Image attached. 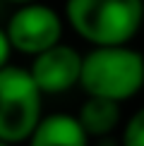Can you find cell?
<instances>
[{
  "mask_svg": "<svg viewBox=\"0 0 144 146\" xmlns=\"http://www.w3.org/2000/svg\"><path fill=\"white\" fill-rule=\"evenodd\" d=\"M0 146H10V144H5V141H0Z\"/></svg>",
  "mask_w": 144,
  "mask_h": 146,
  "instance_id": "cell-11",
  "label": "cell"
},
{
  "mask_svg": "<svg viewBox=\"0 0 144 146\" xmlns=\"http://www.w3.org/2000/svg\"><path fill=\"white\" fill-rule=\"evenodd\" d=\"M43 94L29 70L7 65L0 70V141H29L43 120Z\"/></svg>",
  "mask_w": 144,
  "mask_h": 146,
  "instance_id": "cell-3",
  "label": "cell"
},
{
  "mask_svg": "<svg viewBox=\"0 0 144 146\" xmlns=\"http://www.w3.org/2000/svg\"><path fill=\"white\" fill-rule=\"evenodd\" d=\"M3 3H10V5H31V3H36V0H3Z\"/></svg>",
  "mask_w": 144,
  "mask_h": 146,
  "instance_id": "cell-10",
  "label": "cell"
},
{
  "mask_svg": "<svg viewBox=\"0 0 144 146\" xmlns=\"http://www.w3.org/2000/svg\"><path fill=\"white\" fill-rule=\"evenodd\" d=\"M82 65H84V55L77 48L58 43L51 50L41 53L34 58L31 72L36 86L41 89V94H65L72 86H77L82 79Z\"/></svg>",
  "mask_w": 144,
  "mask_h": 146,
  "instance_id": "cell-5",
  "label": "cell"
},
{
  "mask_svg": "<svg viewBox=\"0 0 144 146\" xmlns=\"http://www.w3.org/2000/svg\"><path fill=\"white\" fill-rule=\"evenodd\" d=\"M123 146H144V108H139V110L125 122Z\"/></svg>",
  "mask_w": 144,
  "mask_h": 146,
  "instance_id": "cell-8",
  "label": "cell"
},
{
  "mask_svg": "<svg viewBox=\"0 0 144 146\" xmlns=\"http://www.w3.org/2000/svg\"><path fill=\"white\" fill-rule=\"evenodd\" d=\"M77 120L89 137H106L120 125V103L87 96L84 106L77 113Z\"/></svg>",
  "mask_w": 144,
  "mask_h": 146,
  "instance_id": "cell-7",
  "label": "cell"
},
{
  "mask_svg": "<svg viewBox=\"0 0 144 146\" xmlns=\"http://www.w3.org/2000/svg\"><path fill=\"white\" fill-rule=\"evenodd\" d=\"M5 34L12 50L22 55H41L53 46L63 43V17L43 3L22 5L10 15Z\"/></svg>",
  "mask_w": 144,
  "mask_h": 146,
  "instance_id": "cell-4",
  "label": "cell"
},
{
  "mask_svg": "<svg viewBox=\"0 0 144 146\" xmlns=\"http://www.w3.org/2000/svg\"><path fill=\"white\" fill-rule=\"evenodd\" d=\"M79 86L87 96L123 103L144 89V55L130 46H101L84 55Z\"/></svg>",
  "mask_w": 144,
  "mask_h": 146,
  "instance_id": "cell-2",
  "label": "cell"
},
{
  "mask_svg": "<svg viewBox=\"0 0 144 146\" xmlns=\"http://www.w3.org/2000/svg\"><path fill=\"white\" fill-rule=\"evenodd\" d=\"M65 19L94 48L127 46L142 29L144 0H67Z\"/></svg>",
  "mask_w": 144,
  "mask_h": 146,
  "instance_id": "cell-1",
  "label": "cell"
},
{
  "mask_svg": "<svg viewBox=\"0 0 144 146\" xmlns=\"http://www.w3.org/2000/svg\"><path fill=\"white\" fill-rule=\"evenodd\" d=\"M29 146H89V134L77 115L53 113L46 115L29 137Z\"/></svg>",
  "mask_w": 144,
  "mask_h": 146,
  "instance_id": "cell-6",
  "label": "cell"
},
{
  "mask_svg": "<svg viewBox=\"0 0 144 146\" xmlns=\"http://www.w3.org/2000/svg\"><path fill=\"white\" fill-rule=\"evenodd\" d=\"M10 53H12V46H10V38L5 34V29L0 27V70L7 67V60H10Z\"/></svg>",
  "mask_w": 144,
  "mask_h": 146,
  "instance_id": "cell-9",
  "label": "cell"
}]
</instances>
